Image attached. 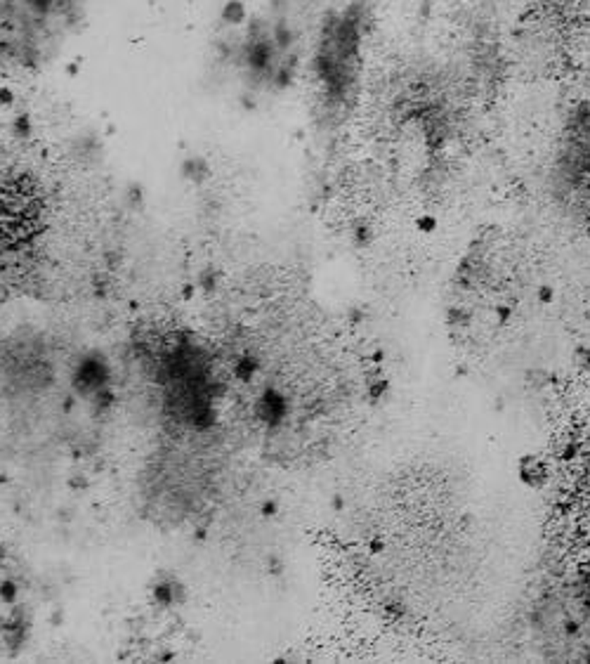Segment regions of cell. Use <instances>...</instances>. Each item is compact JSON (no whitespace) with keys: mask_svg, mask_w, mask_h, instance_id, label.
Listing matches in <instances>:
<instances>
[{"mask_svg":"<svg viewBox=\"0 0 590 664\" xmlns=\"http://www.w3.org/2000/svg\"><path fill=\"white\" fill-rule=\"evenodd\" d=\"M90 0H0V64L24 73L55 66L87 24Z\"/></svg>","mask_w":590,"mask_h":664,"instance_id":"obj_1","label":"cell"},{"mask_svg":"<svg viewBox=\"0 0 590 664\" xmlns=\"http://www.w3.org/2000/svg\"><path fill=\"white\" fill-rule=\"evenodd\" d=\"M279 15H257L232 47V64L241 80L253 87H279L290 78L297 33Z\"/></svg>","mask_w":590,"mask_h":664,"instance_id":"obj_2","label":"cell"},{"mask_svg":"<svg viewBox=\"0 0 590 664\" xmlns=\"http://www.w3.org/2000/svg\"><path fill=\"white\" fill-rule=\"evenodd\" d=\"M359 38L357 22L352 15H340L324 26L314 52V71L321 83V95L328 99H340L350 90L357 73Z\"/></svg>","mask_w":590,"mask_h":664,"instance_id":"obj_3","label":"cell"}]
</instances>
